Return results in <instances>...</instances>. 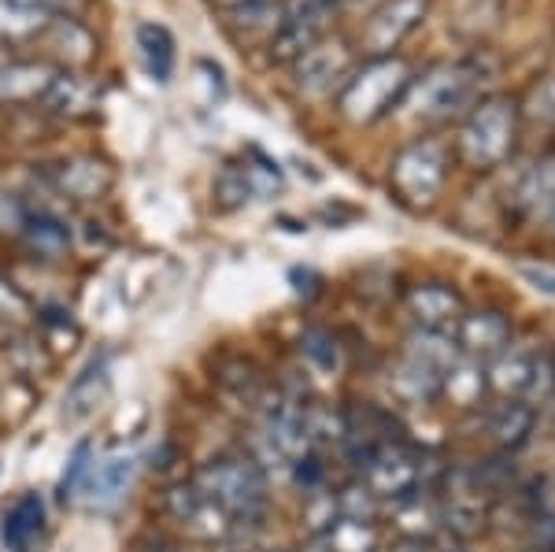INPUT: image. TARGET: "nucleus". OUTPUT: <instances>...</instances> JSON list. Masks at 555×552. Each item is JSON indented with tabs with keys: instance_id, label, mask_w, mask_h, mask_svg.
<instances>
[{
	"instance_id": "nucleus-7",
	"label": "nucleus",
	"mask_w": 555,
	"mask_h": 552,
	"mask_svg": "<svg viewBox=\"0 0 555 552\" xmlns=\"http://www.w3.org/2000/svg\"><path fill=\"white\" fill-rule=\"evenodd\" d=\"M449 178V149L437 138H418L397 153L389 167V182L397 197L411 208H429Z\"/></svg>"
},
{
	"instance_id": "nucleus-25",
	"label": "nucleus",
	"mask_w": 555,
	"mask_h": 552,
	"mask_svg": "<svg viewBox=\"0 0 555 552\" xmlns=\"http://www.w3.org/2000/svg\"><path fill=\"white\" fill-rule=\"evenodd\" d=\"M41 104H49V112H56V115H86L96 108V89L89 86L86 78L60 70Z\"/></svg>"
},
{
	"instance_id": "nucleus-2",
	"label": "nucleus",
	"mask_w": 555,
	"mask_h": 552,
	"mask_svg": "<svg viewBox=\"0 0 555 552\" xmlns=\"http://www.w3.org/2000/svg\"><path fill=\"white\" fill-rule=\"evenodd\" d=\"M193 483L208 497L211 509H219L222 519L230 523V530H245V527H259V523H263L271 497H267L263 467H259L253 457H237V452L215 457L196 471Z\"/></svg>"
},
{
	"instance_id": "nucleus-4",
	"label": "nucleus",
	"mask_w": 555,
	"mask_h": 552,
	"mask_svg": "<svg viewBox=\"0 0 555 552\" xmlns=\"http://www.w3.org/2000/svg\"><path fill=\"white\" fill-rule=\"evenodd\" d=\"M518 141V104L512 97H481L460 127V156L474 171L500 167L515 153Z\"/></svg>"
},
{
	"instance_id": "nucleus-34",
	"label": "nucleus",
	"mask_w": 555,
	"mask_h": 552,
	"mask_svg": "<svg viewBox=\"0 0 555 552\" xmlns=\"http://www.w3.org/2000/svg\"><path fill=\"white\" fill-rule=\"evenodd\" d=\"M530 115L541 123H555V70L541 78V86L533 89L530 97Z\"/></svg>"
},
{
	"instance_id": "nucleus-29",
	"label": "nucleus",
	"mask_w": 555,
	"mask_h": 552,
	"mask_svg": "<svg viewBox=\"0 0 555 552\" xmlns=\"http://www.w3.org/2000/svg\"><path fill=\"white\" fill-rule=\"evenodd\" d=\"M282 12H285L282 0H245V4H237L230 15H234L237 30H245L248 38H253V34L274 38V30L282 26Z\"/></svg>"
},
{
	"instance_id": "nucleus-8",
	"label": "nucleus",
	"mask_w": 555,
	"mask_h": 552,
	"mask_svg": "<svg viewBox=\"0 0 555 552\" xmlns=\"http://www.w3.org/2000/svg\"><path fill=\"white\" fill-rule=\"evenodd\" d=\"M363 486L378 497V504H392V509H397L400 501H408V497L426 489L423 452L411 449L404 438L385 445L378 457L363 467Z\"/></svg>"
},
{
	"instance_id": "nucleus-28",
	"label": "nucleus",
	"mask_w": 555,
	"mask_h": 552,
	"mask_svg": "<svg viewBox=\"0 0 555 552\" xmlns=\"http://www.w3.org/2000/svg\"><path fill=\"white\" fill-rule=\"evenodd\" d=\"M259 171L263 167H248V164H227L215 182V197L222 208H241L253 193H259Z\"/></svg>"
},
{
	"instance_id": "nucleus-12",
	"label": "nucleus",
	"mask_w": 555,
	"mask_h": 552,
	"mask_svg": "<svg viewBox=\"0 0 555 552\" xmlns=\"http://www.w3.org/2000/svg\"><path fill=\"white\" fill-rule=\"evenodd\" d=\"M263 441L285 467L311 452L308 441V405L300 397L274 394L271 405H263Z\"/></svg>"
},
{
	"instance_id": "nucleus-35",
	"label": "nucleus",
	"mask_w": 555,
	"mask_h": 552,
	"mask_svg": "<svg viewBox=\"0 0 555 552\" xmlns=\"http://www.w3.org/2000/svg\"><path fill=\"white\" fill-rule=\"evenodd\" d=\"M20 4L30 8V12H41V15H49V20H56V15H78L86 0H20Z\"/></svg>"
},
{
	"instance_id": "nucleus-1",
	"label": "nucleus",
	"mask_w": 555,
	"mask_h": 552,
	"mask_svg": "<svg viewBox=\"0 0 555 552\" xmlns=\"http://www.w3.org/2000/svg\"><path fill=\"white\" fill-rule=\"evenodd\" d=\"M492 75H496V64L486 52L437 64L426 75H415L400 108H408L415 123H449L455 115H467L481 101V89Z\"/></svg>"
},
{
	"instance_id": "nucleus-27",
	"label": "nucleus",
	"mask_w": 555,
	"mask_h": 552,
	"mask_svg": "<svg viewBox=\"0 0 555 552\" xmlns=\"http://www.w3.org/2000/svg\"><path fill=\"white\" fill-rule=\"evenodd\" d=\"M330 552H378V527L374 523H360V519H334L326 530Z\"/></svg>"
},
{
	"instance_id": "nucleus-15",
	"label": "nucleus",
	"mask_w": 555,
	"mask_h": 552,
	"mask_svg": "<svg viewBox=\"0 0 555 552\" xmlns=\"http://www.w3.org/2000/svg\"><path fill=\"white\" fill-rule=\"evenodd\" d=\"M404 305H408V316L415 319L418 331H434V334H452V326L460 323V316H463L460 293L441 286V282L411 286Z\"/></svg>"
},
{
	"instance_id": "nucleus-23",
	"label": "nucleus",
	"mask_w": 555,
	"mask_h": 552,
	"mask_svg": "<svg viewBox=\"0 0 555 552\" xmlns=\"http://www.w3.org/2000/svg\"><path fill=\"white\" fill-rule=\"evenodd\" d=\"M56 185L75 201H93L112 185V175L101 159H70V164H60Z\"/></svg>"
},
{
	"instance_id": "nucleus-31",
	"label": "nucleus",
	"mask_w": 555,
	"mask_h": 552,
	"mask_svg": "<svg viewBox=\"0 0 555 552\" xmlns=\"http://www.w3.org/2000/svg\"><path fill=\"white\" fill-rule=\"evenodd\" d=\"M300 345H304V356H308V360L315 363L319 371H337V363H341L337 342L326 331H308Z\"/></svg>"
},
{
	"instance_id": "nucleus-33",
	"label": "nucleus",
	"mask_w": 555,
	"mask_h": 552,
	"mask_svg": "<svg viewBox=\"0 0 555 552\" xmlns=\"http://www.w3.org/2000/svg\"><path fill=\"white\" fill-rule=\"evenodd\" d=\"M26 319H30L26 297L0 274V323H26Z\"/></svg>"
},
{
	"instance_id": "nucleus-36",
	"label": "nucleus",
	"mask_w": 555,
	"mask_h": 552,
	"mask_svg": "<svg viewBox=\"0 0 555 552\" xmlns=\"http://www.w3.org/2000/svg\"><path fill=\"white\" fill-rule=\"evenodd\" d=\"M23 219H26V211L20 204L0 193V230H23Z\"/></svg>"
},
{
	"instance_id": "nucleus-3",
	"label": "nucleus",
	"mask_w": 555,
	"mask_h": 552,
	"mask_svg": "<svg viewBox=\"0 0 555 552\" xmlns=\"http://www.w3.org/2000/svg\"><path fill=\"white\" fill-rule=\"evenodd\" d=\"M411 82H415V70H411L408 60L371 56L363 67H352V75L345 78L341 93H337V108L352 123H374L392 108H400Z\"/></svg>"
},
{
	"instance_id": "nucleus-32",
	"label": "nucleus",
	"mask_w": 555,
	"mask_h": 552,
	"mask_svg": "<svg viewBox=\"0 0 555 552\" xmlns=\"http://www.w3.org/2000/svg\"><path fill=\"white\" fill-rule=\"evenodd\" d=\"M89 467H93V449H89V445H78L75 457H70V464H67V471H64V478H60V497H64V501H70V497L82 493Z\"/></svg>"
},
{
	"instance_id": "nucleus-17",
	"label": "nucleus",
	"mask_w": 555,
	"mask_h": 552,
	"mask_svg": "<svg viewBox=\"0 0 555 552\" xmlns=\"http://www.w3.org/2000/svg\"><path fill=\"white\" fill-rule=\"evenodd\" d=\"M60 67L49 60H12L0 64V104H38L56 82Z\"/></svg>"
},
{
	"instance_id": "nucleus-11",
	"label": "nucleus",
	"mask_w": 555,
	"mask_h": 552,
	"mask_svg": "<svg viewBox=\"0 0 555 552\" xmlns=\"http://www.w3.org/2000/svg\"><path fill=\"white\" fill-rule=\"evenodd\" d=\"M426 12H429V0H382L360 30V49L366 52V60L392 56V49H400L404 38L418 30Z\"/></svg>"
},
{
	"instance_id": "nucleus-18",
	"label": "nucleus",
	"mask_w": 555,
	"mask_h": 552,
	"mask_svg": "<svg viewBox=\"0 0 555 552\" xmlns=\"http://www.w3.org/2000/svg\"><path fill=\"white\" fill-rule=\"evenodd\" d=\"M518 204L537 227L555 234V153L537 159L518 182Z\"/></svg>"
},
{
	"instance_id": "nucleus-9",
	"label": "nucleus",
	"mask_w": 555,
	"mask_h": 552,
	"mask_svg": "<svg viewBox=\"0 0 555 552\" xmlns=\"http://www.w3.org/2000/svg\"><path fill=\"white\" fill-rule=\"evenodd\" d=\"M437 515H441V527L452 530L455 538L481 534L489 519V478L470 467L452 471L449 483L437 493Z\"/></svg>"
},
{
	"instance_id": "nucleus-14",
	"label": "nucleus",
	"mask_w": 555,
	"mask_h": 552,
	"mask_svg": "<svg viewBox=\"0 0 555 552\" xmlns=\"http://www.w3.org/2000/svg\"><path fill=\"white\" fill-rule=\"evenodd\" d=\"M452 342H455V352L460 356H467L474 363H489L492 356L512 342V326H507V319L492 308L463 311L460 323L452 326Z\"/></svg>"
},
{
	"instance_id": "nucleus-26",
	"label": "nucleus",
	"mask_w": 555,
	"mask_h": 552,
	"mask_svg": "<svg viewBox=\"0 0 555 552\" xmlns=\"http://www.w3.org/2000/svg\"><path fill=\"white\" fill-rule=\"evenodd\" d=\"M138 49H141V56H145L152 78L167 82L171 70H175V34L159 23H141L138 26Z\"/></svg>"
},
{
	"instance_id": "nucleus-13",
	"label": "nucleus",
	"mask_w": 555,
	"mask_h": 552,
	"mask_svg": "<svg viewBox=\"0 0 555 552\" xmlns=\"http://www.w3.org/2000/svg\"><path fill=\"white\" fill-rule=\"evenodd\" d=\"M293 75H297V86L304 93H330L334 86H345V78L352 75V49L345 41L322 38L304 56L293 60Z\"/></svg>"
},
{
	"instance_id": "nucleus-30",
	"label": "nucleus",
	"mask_w": 555,
	"mask_h": 552,
	"mask_svg": "<svg viewBox=\"0 0 555 552\" xmlns=\"http://www.w3.org/2000/svg\"><path fill=\"white\" fill-rule=\"evenodd\" d=\"M23 234H26V242H30L34 253H41V256H60L70 242L67 227L52 216H26Z\"/></svg>"
},
{
	"instance_id": "nucleus-37",
	"label": "nucleus",
	"mask_w": 555,
	"mask_h": 552,
	"mask_svg": "<svg viewBox=\"0 0 555 552\" xmlns=\"http://www.w3.org/2000/svg\"><path fill=\"white\" fill-rule=\"evenodd\" d=\"M537 541H541L544 549L555 552V515H544V519H537Z\"/></svg>"
},
{
	"instance_id": "nucleus-6",
	"label": "nucleus",
	"mask_w": 555,
	"mask_h": 552,
	"mask_svg": "<svg viewBox=\"0 0 555 552\" xmlns=\"http://www.w3.org/2000/svg\"><path fill=\"white\" fill-rule=\"evenodd\" d=\"M486 382L507 400L541 405L555 397V356L537 342H507L489 360Z\"/></svg>"
},
{
	"instance_id": "nucleus-24",
	"label": "nucleus",
	"mask_w": 555,
	"mask_h": 552,
	"mask_svg": "<svg viewBox=\"0 0 555 552\" xmlns=\"http://www.w3.org/2000/svg\"><path fill=\"white\" fill-rule=\"evenodd\" d=\"M49 26V15L30 12L20 0H0V49H15V44H30L41 38Z\"/></svg>"
},
{
	"instance_id": "nucleus-19",
	"label": "nucleus",
	"mask_w": 555,
	"mask_h": 552,
	"mask_svg": "<svg viewBox=\"0 0 555 552\" xmlns=\"http://www.w3.org/2000/svg\"><path fill=\"white\" fill-rule=\"evenodd\" d=\"M41 44H52V56L64 60L70 67H82L93 60V34L86 30L82 23H78V15H56V20H49V26L41 30Z\"/></svg>"
},
{
	"instance_id": "nucleus-10",
	"label": "nucleus",
	"mask_w": 555,
	"mask_h": 552,
	"mask_svg": "<svg viewBox=\"0 0 555 552\" xmlns=\"http://www.w3.org/2000/svg\"><path fill=\"white\" fill-rule=\"evenodd\" d=\"M345 0H289L282 12V26L271 38V56L274 60H297L311 44L326 38L334 15L341 12Z\"/></svg>"
},
{
	"instance_id": "nucleus-5",
	"label": "nucleus",
	"mask_w": 555,
	"mask_h": 552,
	"mask_svg": "<svg viewBox=\"0 0 555 552\" xmlns=\"http://www.w3.org/2000/svg\"><path fill=\"white\" fill-rule=\"evenodd\" d=\"M455 360H460V352H455L452 334L415 331L404 360L392 371V389L408 405H434L437 397H444V378H449Z\"/></svg>"
},
{
	"instance_id": "nucleus-38",
	"label": "nucleus",
	"mask_w": 555,
	"mask_h": 552,
	"mask_svg": "<svg viewBox=\"0 0 555 552\" xmlns=\"http://www.w3.org/2000/svg\"><path fill=\"white\" fill-rule=\"evenodd\" d=\"M211 4H219V8H230V12H234L237 4H245V0H211Z\"/></svg>"
},
{
	"instance_id": "nucleus-21",
	"label": "nucleus",
	"mask_w": 555,
	"mask_h": 552,
	"mask_svg": "<svg viewBox=\"0 0 555 552\" xmlns=\"http://www.w3.org/2000/svg\"><path fill=\"white\" fill-rule=\"evenodd\" d=\"M533 420H537L533 405H526V400H504V405L492 412L489 434L504 452H515V449H522V445L530 441Z\"/></svg>"
},
{
	"instance_id": "nucleus-20",
	"label": "nucleus",
	"mask_w": 555,
	"mask_h": 552,
	"mask_svg": "<svg viewBox=\"0 0 555 552\" xmlns=\"http://www.w3.org/2000/svg\"><path fill=\"white\" fill-rule=\"evenodd\" d=\"M130 483H133V460L130 457H112V460H101V464L93 460L82 493H89V501L93 504H104L107 509V504L122 501V493L130 489Z\"/></svg>"
},
{
	"instance_id": "nucleus-16",
	"label": "nucleus",
	"mask_w": 555,
	"mask_h": 552,
	"mask_svg": "<svg viewBox=\"0 0 555 552\" xmlns=\"http://www.w3.org/2000/svg\"><path fill=\"white\" fill-rule=\"evenodd\" d=\"M167 512L196 538H227V534H234L230 523L219 515V509H211L208 497L196 489V483H178L167 489Z\"/></svg>"
},
{
	"instance_id": "nucleus-22",
	"label": "nucleus",
	"mask_w": 555,
	"mask_h": 552,
	"mask_svg": "<svg viewBox=\"0 0 555 552\" xmlns=\"http://www.w3.org/2000/svg\"><path fill=\"white\" fill-rule=\"evenodd\" d=\"M41 530H44V501L38 493H23L20 501L8 509L0 538H4L8 549H26Z\"/></svg>"
}]
</instances>
